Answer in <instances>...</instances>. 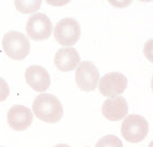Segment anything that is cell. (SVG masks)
Returning <instances> with one entry per match:
<instances>
[{
    "label": "cell",
    "mask_w": 153,
    "mask_h": 147,
    "mask_svg": "<svg viewBox=\"0 0 153 147\" xmlns=\"http://www.w3.org/2000/svg\"><path fill=\"white\" fill-rule=\"evenodd\" d=\"M33 112L41 121L57 123L64 115V108L57 97L51 93H42L33 101Z\"/></svg>",
    "instance_id": "6da1fadb"
},
{
    "label": "cell",
    "mask_w": 153,
    "mask_h": 147,
    "mask_svg": "<svg viewBox=\"0 0 153 147\" xmlns=\"http://www.w3.org/2000/svg\"><path fill=\"white\" fill-rule=\"evenodd\" d=\"M2 48L11 59L21 61L29 55L30 42L23 33L18 31H9L2 38Z\"/></svg>",
    "instance_id": "7a4b0ae2"
},
{
    "label": "cell",
    "mask_w": 153,
    "mask_h": 147,
    "mask_svg": "<svg viewBox=\"0 0 153 147\" xmlns=\"http://www.w3.org/2000/svg\"><path fill=\"white\" fill-rule=\"evenodd\" d=\"M149 134V123L142 115L130 114L121 124V135L127 142L139 143Z\"/></svg>",
    "instance_id": "3957f363"
},
{
    "label": "cell",
    "mask_w": 153,
    "mask_h": 147,
    "mask_svg": "<svg viewBox=\"0 0 153 147\" xmlns=\"http://www.w3.org/2000/svg\"><path fill=\"white\" fill-rule=\"evenodd\" d=\"M81 26L76 19L65 18L58 21L54 30L55 40L60 45L71 47L79 41Z\"/></svg>",
    "instance_id": "277c9868"
},
{
    "label": "cell",
    "mask_w": 153,
    "mask_h": 147,
    "mask_svg": "<svg viewBox=\"0 0 153 147\" xmlns=\"http://www.w3.org/2000/svg\"><path fill=\"white\" fill-rule=\"evenodd\" d=\"M25 30L30 38L34 41H43L51 38L53 33V24L46 14L34 13L27 20Z\"/></svg>",
    "instance_id": "5b68a950"
},
{
    "label": "cell",
    "mask_w": 153,
    "mask_h": 147,
    "mask_svg": "<svg viewBox=\"0 0 153 147\" xmlns=\"http://www.w3.org/2000/svg\"><path fill=\"white\" fill-rule=\"evenodd\" d=\"M100 71L91 62H82L76 68V82L83 91H93L99 85Z\"/></svg>",
    "instance_id": "8992f818"
},
{
    "label": "cell",
    "mask_w": 153,
    "mask_h": 147,
    "mask_svg": "<svg viewBox=\"0 0 153 147\" xmlns=\"http://www.w3.org/2000/svg\"><path fill=\"white\" fill-rule=\"evenodd\" d=\"M99 90L105 97H117L124 92L128 86V80L125 75L117 71H113L104 75L100 79Z\"/></svg>",
    "instance_id": "52a82bcc"
},
{
    "label": "cell",
    "mask_w": 153,
    "mask_h": 147,
    "mask_svg": "<svg viewBox=\"0 0 153 147\" xmlns=\"http://www.w3.org/2000/svg\"><path fill=\"white\" fill-rule=\"evenodd\" d=\"M8 124L16 132L25 131L33 122V112L21 104H14L10 108L7 114Z\"/></svg>",
    "instance_id": "ba28073f"
},
{
    "label": "cell",
    "mask_w": 153,
    "mask_h": 147,
    "mask_svg": "<svg viewBox=\"0 0 153 147\" xmlns=\"http://www.w3.org/2000/svg\"><path fill=\"white\" fill-rule=\"evenodd\" d=\"M25 80L27 85L37 92H44L51 86L49 74L39 65H31L26 68Z\"/></svg>",
    "instance_id": "9c48e42d"
},
{
    "label": "cell",
    "mask_w": 153,
    "mask_h": 147,
    "mask_svg": "<svg viewBox=\"0 0 153 147\" xmlns=\"http://www.w3.org/2000/svg\"><path fill=\"white\" fill-rule=\"evenodd\" d=\"M128 113V103L124 97L117 96L105 100L102 106V114L108 121H120Z\"/></svg>",
    "instance_id": "30bf717a"
},
{
    "label": "cell",
    "mask_w": 153,
    "mask_h": 147,
    "mask_svg": "<svg viewBox=\"0 0 153 147\" xmlns=\"http://www.w3.org/2000/svg\"><path fill=\"white\" fill-rule=\"evenodd\" d=\"M54 63L59 70L71 71L79 66L80 55L74 47L60 48L55 55Z\"/></svg>",
    "instance_id": "8fae6325"
},
{
    "label": "cell",
    "mask_w": 153,
    "mask_h": 147,
    "mask_svg": "<svg viewBox=\"0 0 153 147\" xmlns=\"http://www.w3.org/2000/svg\"><path fill=\"white\" fill-rule=\"evenodd\" d=\"M16 8L22 13H33L41 8L42 1H14Z\"/></svg>",
    "instance_id": "7c38bea8"
},
{
    "label": "cell",
    "mask_w": 153,
    "mask_h": 147,
    "mask_svg": "<svg viewBox=\"0 0 153 147\" xmlns=\"http://www.w3.org/2000/svg\"><path fill=\"white\" fill-rule=\"evenodd\" d=\"M95 147H124L120 138L115 135H106L104 137L100 138L96 143Z\"/></svg>",
    "instance_id": "4fadbf2b"
},
{
    "label": "cell",
    "mask_w": 153,
    "mask_h": 147,
    "mask_svg": "<svg viewBox=\"0 0 153 147\" xmlns=\"http://www.w3.org/2000/svg\"><path fill=\"white\" fill-rule=\"evenodd\" d=\"M10 93V89L9 86L4 79H2L0 77V102H2L4 100H7V98L9 97Z\"/></svg>",
    "instance_id": "5bb4252c"
},
{
    "label": "cell",
    "mask_w": 153,
    "mask_h": 147,
    "mask_svg": "<svg viewBox=\"0 0 153 147\" xmlns=\"http://www.w3.org/2000/svg\"><path fill=\"white\" fill-rule=\"evenodd\" d=\"M54 147H70V146L67 144H57V145H55Z\"/></svg>",
    "instance_id": "9a60e30c"
},
{
    "label": "cell",
    "mask_w": 153,
    "mask_h": 147,
    "mask_svg": "<svg viewBox=\"0 0 153 147\" xmlns=\"http://www.w3.org/2000/svg\"><path fill=\"white\" fill-rule=\"evenodd\" d=\"M0 147H3V146H0Z\"/></svg>",
    "instance_id": "2e32d148"
}]
</instances>
